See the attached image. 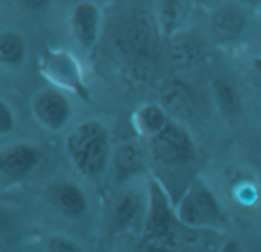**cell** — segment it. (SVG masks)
<instances>
[{
    "label": "cell",
    "mask_w": 261,
    "mask_h": 252,
    "mask_svg": "<svg viewBox=\"0 0 261 252\" xmlns=\"http://www.w3.org/2000/svg\"><path fill=\"white\" fill-rule=\"evenodd\" d=\"M73 34L84 48H93L100 29V11L94 4L82 2L75 7L71 16Z\"/></svg>",
    "instance_id": "9c48e42d"
},
{
    "label": "cell",
    "mask_w": 261,
    "mask_h": 252,
    "mask_svg": "<svg viewBox=\"0 0 261 252\" xmlns=\"http://www.w3.org/2000/svg\"><path fill=\"white\" fill-rule=\"evenodd\" d=\"M139 211H141V197L134 190L121 195V199L116 203V208H114V213H112L114 229H124L130 224H134Z\"/></svg>",
    "instance_id": "9a60e30c"
},
{
    "label": "cell",
    "mask_w": 261,
    "mask_h": 252,
    "mask_svg": "<svg viewBox=\"0 0 261 252\" xmlns=\"http://www.w3.org/2000/svg\"><path fill=\"white\" fill-rule=\"evenodd\" d=\"M176 215L187 228H220L226 224V215L219 201L201 180L192 181L185 190Z\"/></svg>",
    "instance_id": "7a4b0ae2"
},
{
    "label": "cell",
    "mask_w": 261,
    "mask_h": 252,
    "mask_svg": "<svg viewBox=\"0 0 261 252\" xmlns=\"http://www.w3.org/2000/svg\"><path fill=\"white\" fill-rule=\"evenodd\" d=\"M219 252H244V250H242L240 243H238L237 240H227Z\"/></svg>",
    "instance_id": "44dd1931"
},
{
    "label": "cell",
    "mask_w": 261,
    "mask_h": 252,
    "mask_svg": "<svg viewBox=\"0 0 261 252\" xmlns=\"http://www.w3.org/2000/svg\"><path fill=\"white\" fill-rule=\"evenodd\" d=\"M128 43L132 50L139 55H149L156 46L158 29L155 23V18L146 11L132 14L126 29Z\"/></svg>",
    "instance_id": "52a82bcc"
},
{
    "label": "cell",
    "mask_w": 261,
    "mask_h": 252,
    "mask_svg": "<svg viewBox=\"0 0 261 252\" xmlns=\"http://www.w3.org/2000/svg\"><path fill=\"white\" fill-rule=\"evenodd\" d=\"M48 252H84L82 247L66 236H52L46 245Z\"/></svg>",
    "instance_id": "d6986e66"
},
{
    "label": "cell",
    "mask_w": 261,
    "mask_h": 252,
    "mask_svg": "<svg viewBox=\"0 0 261 252\" xmlns=\"http://www.w3.org/2000/svg\"><path fill=\"white\" fill-rule=\"evenodd\" d=\"M14 126V116L6 103L0 100V135L9 133Z\"/></svg>",
    "instance_id": "ffe728a7"
},
{
    "label": "cell",
    "mask_w": 261,
    "mask_h": 252,
    "mask_svg": "<svg viewBox=\"0 0 261 252\" xmlns=\"http://www.w3.org/2000/svg\"><path fill=\"white\" fill-rule=\"evenodd\" d=\"M245 27V16L238 7L224 6L212 14V31L222 41L237 39Z\"/></svg>",
    "instance_id": "30bf717a"
},
{
    "label": "cell",
    "mask_w": 261,
    "mask_h": 252,
    "mask_svg": "<svg viewBox=\"0 0 261 252\" xmlns=\"http://www.w3.org/2000/svg\"><path fill=\"white\" fill-rule=\"evenodd\" d=\"M160 25L164 29V32L167 36H172L178 29V25L181 23L183 16L187 13V4L185 2H174V0H169V2L160 4Z\"/></svg>",
    "instance_id": "ac0fdd59"
},
{
    "label": "cell",
    "mask_w": 261,
    "mask_h": 252,
    "mask_svg": "<svg viewBox=\"0 0 261 252\" xmlns=\"http://www.w3.org/2000/svg\"><path fill=\"white\" fill-rule=\"evenodd\" d=\"M135 119H137L139 130L144 135H149L151 138L156 137L160 131H164L165 126L171 123L167 119V112L162 108V105L156 103H148L142 108H139Z\"/></svg>",
    "instance_id": "5bb4252c"
},
{
    "label": "cell",
    "mask_w": 261,
    "mask_h": 252,
    "mask_svg": "<svg viewBox=\"0 0 261 252\" xmlns=\"http://www.w3.org/2000/svg\"><path fill=\"white\" fill-rule=\"evenodd\" d=\"M52 201L57 211H61L66 217H79L87 208V199L84 195V192L76 185L71 183L57 185L54 188Z\"/></svg>",
    "instance_id": "8fae6325"
},
{
    "label": "cell",
    "mask_w": 261,
    "mask_h": 252,
    "mask_svg": "<svg viewBox=\"0 0 261 252\" xmlns=\"http://www.w3.org/2000/svg\"><path fill=\"white\" fill-rule=\"evenodd\" d=\"M178 215L171 208L167 195L158 181L149 185V208L144 226V243L172 247L178 242Z\"/></svg>",
    "instance_id": "3957f363"
},
{
    "label": "cell",
    "mask_w": 261,
    "mask_h": 252,
    "mask_svg": "<svg viewBox=\"0 0 261 252\" xmlns=\"http://www.w3.org/2000/svg\"><path fill=\"white\" fill-rule=\"evenodd\" d=\"M34 116L43 126L59 130L71 116V107L64 94L57 91H43L34 100Z\"/></svg>",
    "instance_id": "5b68a950"
},
{
    "label": "cell",
    "mask_w": 261,
    "mask_h": 252,
    "mask_svg": "<svg viewBox=\"0 0 261 252\" xmlns=\"http://www.w3.org/2000/svg\"><path fill=\"white\" fill-rule=\"evenodd\" d=\"M252 66H254V69L261 75V57H254L252 59Z\"/></svg>",
    "instance_id": "603a6c76"
},
{
    "label": "cell",
    "mask_w": 261,
    "mask_h": 252,
    "mask_svg": "<svg viewBox=\"0 0 261 252\" xmlns=\"http://www.w3.org/2000/svg\"><path fill=\"white\" fill-rule=\"evenodd\" d=\"M36 163H38V151L29 144L9 146L0 153V173L13 180L29 174Z\"/></svg>",
    "instance_id": "ba28073f"
},
{
    "label": "cell",
    "mask_w": 261,
    "mask_h": 252,
    "mask_svg": "<svg viewBox=\"0 0 261 252\" xmlns=\"http://www.w3.org/2000/svg\"><path fill=\"white\" fill-rule=\"evenodd\" d=\"M142 169V151L135 144H124L116 153V174L121 181Z\"/></svg>",
    "instance_id": "2e32d148"
},
{
    "label": "cell",
    "mask_w": 261,
    "mask_h": 252,
    "mask_svg": "<svg viewBox=\"0 0 261 252\" xmlns=\"http://www.w3.org/2000/svg\"><path fill=\"white\" fill-rule=\"evenodd\" d=\"M160 105L169 114L187 119L196 110V94L181 80H169L160 89Z\"/></svg>",
    "instance_id": "8992f818"
},
{
    "label": "cell",
    "mask_w": 261,
    "mask_h": 252,
    "mask_svg": "<svg viewBox=\"0 0 261 252\" xmlns=\"http://www.w3.org/2000/svg\"><path fill=\"white\" fill-rule=\"evenodd\" d=\"M25 57V41L16 32L0 34V63L20 64Z\"/></svg>",
    "instance_id": "e0dca14e"
},
{
    "label": "cell",
    "mask_w": 261,
    "mask_h": 252,
    "mask_svg": "<svg viewBox=\"0 0 261 252\" xmlns=\"http://www.w3.org/2000/svg\"><path fill=\"white\" fill-rule=\"evenodd\" d=\"M212 89L220 114L226 118H234L240 112V94H238L237 87L227 82L226 78L219 76L212 82Z\"/></svg>",
    "instance_id": "4fadbf2b"
},
{
    "label": "cell",
    "mask_w": 261,
    "mask_h": 252,
    "mask_svg": "<svg viewBox=\"0 0 261 252\" xmlns=\"http://www.w3.org/2000/svg\"><path fill=\"white\" fill-rule=\"evenodd\" d=\"M151 155L160 165H187L196 158V146L181 125L169 123L164 131L151 138Z\"/></svg>",
    "instance_id": "277c9868"
},
{
    "label": "cell",
    "mask_w": 261,
    "mask_h": 252,
    "mask_svg": "<svg viewBox=\"0 0 261 252\" xmlns=\"http://www.w3.org/2000/svg\"><path fill=\"white\" fill-rule=\"evenodd\" d=\"M139 252H165V247L155 245V243H144V245L139 249Z\"/></svg>",
    "instance_id": "7402d4cb"
},
{
    "label": "cell",
    "mask_w": 261,
    "mask_h": 252,
    "mask_svg": "<svg viewBox=\"0 0 261 252\" xmlns=\"http://www.w3.org/2000/svg\"><path fill=\"white\" fill-rule=\"evenodd\" d=\"M110 146L103 126L87 121L68 137V155L73 165L86 176H98L105 169Z\"/></svg>",
    "instance_id": "6da1fadb"
},
{
    "label": "cell",
    "mask_w": 261,
    "mask_h": 252,
    "mask_svg": "<svg viewBox=\"0 0 261 252\" xmlns=\"http://www.w3.org/2000/svg\"><path fill=\"white\" fill-rule=\"evenodd\" d=\"M199 59V45L190 34H176L169 45V61L176 68H190Z\"/></svg>",
    "instance_id": "7c38bea8"
}]
</instances>
